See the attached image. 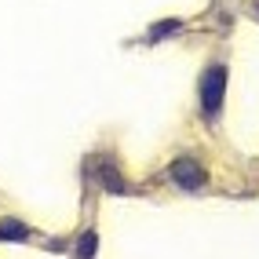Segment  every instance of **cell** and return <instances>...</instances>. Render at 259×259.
<instances>
[{
	"label": "cell",
	"instance_id": "2",
	"mask_svg": "<svg viewBox=\"0 0 259 259\" xmlns=\"http://www.w3.org/2000/svg\"><path fill=\"white\" fill-rule=\"evenodd\" d=\"M168 176L176 179L183 190H197V186H201V179H204V171H201V164H197V161H176Z\"/></svg>",
	"mask_w": 259,
	"mask_h": 259
},
{
	"label": "cell",
	"instance_id": "6",
	"mask_svg": "<svg viewBox=\"0 0 259 259\" xmlns=\"http://www.w3.org/2000/svg\"><path fill=\"white\" fill-rule=\"evenodd\" d=\"M77 252H80V255H92V252H95V234H84L80 245H77Z\"/></svg>",
	"mask_w": 259,
	"mask_h": 259
},
{
	"label": "cell",
	"instance_id": "3",
	"mask_svg": "<svg viewBox=\"0 0 259 259\" xmlns=\"http://www.w3.org/2000/svg\"><path fill=\"white\" fill-rule=\"evenodd\" d=\"M26 237H29V230L19 219H4L0 223V241H26Z\"/></svg>",
	"mask_w": 259,
	"mask_h": 259
},
{
	"label": "cell",
	"instance_id": "5",
	"mask_svg": "<svg viewBox=\"0 0 259 259\" xmlns=\"http://www.w3.org/2000/svg\"><path fill=\"white\" fill-rule=\"evenodd\" d=\"M179 29H183V22H179V19L157 22V26H153V40H164V37H171V33H179Z\"/></svg>",
	"mask_w": 259,
	"mask_h": 259
},
{
	"label": "cell",
	"instance_id": "1",
	"mask_svg": "<svg viewBox=\"0 0 259 259\" xmlns=\"http://www.w3.org/2000/svg\"><path fill=\"white\" fill-rule=\"evenodd\" d=\"M223 92H227V66H208V73L201 77V110L204 113H219L223 106Z\"/></svg>",
	"mask_w": 259,
	"mask_h": 259
},
{
	"label": "cell",
	"instance_id": "4",
	"mask_svg": "<svg viewBox=\"0 0 259 259\" xmlns=\"http://www.w3.org/2000/svg\"><path fill=\"white\" fill-rule=\"evenodd\" d=\"M99 171H102V186H106V190H117V194L124 190V183H120V171H113L110 164H99Z\"/></svg>",
	"mask_w": 259,
	"mask_h": 259
}]
</instances>
